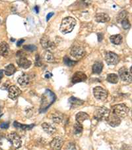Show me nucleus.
<instances>
[{
    "instance_id": "nucleus-28",
    "label": "nucleus",
    "mask_w": 132,
    "mask_h": 150,
    "mask_svg": "<svg viewBox=\"0 0 132 150\" xmlns=\"http://www.w3.org/2000/svg\"><path fill=\"white\" fill-rule=\"evenodd\" d=\"M107 81L110 83H112V84H116L118 83V76L116 74H114V73H111V74H108L107 75Z\"/></svg>"
},
{
    "instance_id": "nucleus-27",
    "label": "nucleus",
    "mask_w": 132,
    "mask_h": 150,
    "mask_svg": "<svg viewBox=\"0 0 132 150\" xmlns=\"http://www.w3.org/2000/svg\"><path fill=\"white\" fill-rule=\"evenodd\" d=\"M17 69L15 68V67L14 66V64H9V65H7L6 69H5V74H6L7 76H11V75L13 74L15 72H16Z\"/></svg>"
},
{
    "instance_id": "nucleus-13",
    "label": "nucleus",
    "mask_w": 132,
    "mask_h": 150,
    "mask_svg": "<svg viewBox=\"0 0 132 150\" xmlns=\"http://www.w3.org/2000/svg\"><path fill=\"white\" fill-rule=\"evenodd\" d=\"M87 79V75L83 73V72L78 71L75 73L73 76H72L71 81L73 84L78 83V82H81L85 81H86Z\"/></svg>"
},
{
    "instance_id": "nucleus-18",
    "label": "nucleus",
    "mask_w": 132,
    "mask_h": 150,
    "mask_svg": "<svg viewBox=\"0 0 132 150\" xmlns=\"http://www.w3.org/2000/svg\"><path fill=\"white\" fill-rule=\"evenodd\" d=\"M17 63H18L19 66L20 67H22L24 69H29L30 67L31 66L32 64V62L30 61V60H28L24 57H22V58L20 59L18 61H17Z\"/></svg>"
},
{
    "instance_id": "nucleus-16",
    "label": "nucleus",
    "mask_w": 132,
    "mask_h": 150,
    "mask_svg": "<svg viewBox=\"0 0 132 150\" xmlns=\"http://www.w3.org/2000/svg\"><path fill=\"white\" fill-rule=\"evenodd\" d=\"M95 21L98 23H106L110 21V17L105 13H98L95 16Z\"/></svg>"
},
{
    "instance_id": "nucleus-21",
    "label": "nucleus",
    "mask_w": 132,
    "mask_h": 150,
    "mask_svg": "<svg viewBox=\"0 0 132 150\" xmlns=\"http://www.w3.org/2000/svg\"><path fill=\"white\" fill-rule=\"evenodd\" d=\"M13 126L15 127H16L17 129H22V130H29V129H32V127H34V124H31V125L21 124L17 122H14Z\"/></svg>"
},
{
    "instance_id": "nucleus-31",
    "label": "nucleus",
    "mask_w": 132,
    "mask_h": 150,
    "mask_svg": "<svg viewBox=\"0 0 132 150\" xmlns=\"http://www.w3.org/2000/svg\"><path fill=\"white\" fill-rule=\"evenodd\" d=\"M64 63L66 64L67 66H68V67H73V66L75 65V64H77V62L76 61H72V60H71L68 57H64Z\"/></svg>"
},
{
    "instance_id": "nucleus-38",
    "label": "nucleus",
    "mask_w": 132,
    "mask_h": 150,
    "mask_svg": "<svg viewBox=\"0 0 132 150\" xmlns=\"http://www.w3.org/2000/svg\"><path fill=\"white\" fill-rule=\"evenodd\" d=\"M24 42V40L23 39H19L18 41H17V45L18 46V47H20L21 45L23 43V42Z\"/></svg>"
},
{
    "instance_id": "nucleus-37",
    "label": "nucleus",
    "mask_w": 132,
    "mask_h": 150,
    "mask_svg": "<svg viewBox=\"0 0 132 150\" xmlns=\"http://www.w3.org/2000/svg\"><path fill=\"white\" fill-rule=\"evenodd\" d=\"M44 76H45L46 79H50L52 76V74L51 73V72H50L49 71H48V72H46V74H45V75H44Z\"/></svg>"
},
{
    "instance_id": "nucleus-36",
    "label": "nucleus",
    "mask_w": 132,
    "mask_h": 150,
    "mask_svg": "<svg viewBox=\"0 0 132 150\" xmlns=\"http://www.w3.org/2000/svg\"><path fill=\"white\" fill-rule=\"evenodd\" d=\"M54 15V13H53V12H50V13H49L48 15H47L46 16V21H48L51 18V17L53 16Z\"/></svg>"
},
{
    "instance_id": "nucleus-17",
    "label": "nucleus",
    "mask_w": 132,
    "mask_h": 150,
    "mask_svg": "<svg viewBox=\"0 0 132 150\" xmlns=\"http://www.w3.org/2000/svg\"><path fill=\"white\" fill-rule=\"evenodd\" d=\"M9 53V47L6 42H2L0 44V54L3 57H7Z\"/></svg>"
},
{
    "instance_id": "nucleus-25",
    "label": "nucleus",
    "mask_w": 132,
    "mask_h": 150,
    "mask_svg": "<svg viewBox=\"0 0 132 150\" xmlns=\"http://www.w3.org/2000/svg\"><path fill=\"white\" fill-rule=\"evenodd\" d=\"M42 59L48 62H53L55 61L53 54L50 51H46L42 54Z\"/></svg>"
},
{
    "instance_id": "nucleus-12",
    "label": "nucleus",
    "mask_w": 132,
    "mask_h": 150,
    "mask_svg": "<svg viewBox=\"0 0 132 150\" xmlns=\"http://www.w3.org/2000/svg\"><path fill=\"white\" fill-rule=\"evenodd\" d=\"M64 139L60 137H56L51 141L50 147L52 149L54 150H59L64 145Z\"/></svg>"
},
{
    "instance_id": "nucleus-19",
    "label": "nucleus",
    "mask_w": 132,
    "mask_h": 150,
    "mask_svg": "<svg viewBox=\"0 0 132 150\" xmlns=\"http://www.w3.org/2000/svg\"><path fill=\"white\" fill-rule=\"evenodd\" d=\"M89 118V116L85 112H80L76 115V121L79 124H82L84 121L87 120Z\"/></svg>"
},
{
    "instance_id": "nucleus-41",
    "label": "nucleus",
    "mask_w": 132,
    "mask_h": 150,
    "mask_svg": "<svg viewBox=\"0 0 132 150\" xmlns=\"http://www.w3.org/2000/svg\"><path fill=\"white\" fill-rule=\"evenodd\" d=\"M35 10H36V13H38V7H37V6H36L35 7Z\"/></svg>"
},
{
    "instance_id": "nucleus-42",
    "label": "nucleus",
    "mask_w": 132,
    "mask_h": 150,
    "mask_svg": "<svg viewBox=\"0 0 132 150\" xmlns=\"http://www.w3.org/2000/svg\"><path fill=\"white\" fill-rule=\"evenodd\" d=\"M1 106H0V113H1Z\"/></svg>"
},
{
    "instance_id": "nucleus-40",
    "label": "nucleus",
    "mask_w": 132,
    "mask_h": 150,
    "mask_svg": "<svg viewBox=\"0 0 132 150\" xmlns=\"http://www.w3.org/2000/svg\"><path fill=\"white\" fill-rule=\"evenodd\" d=\"M3 76V70H0V80L2 79Z\"/></svg>"
},
{
    "instance_id": "nucleus-6",
    "label": "nucleus",
    "mask_w": 132,
    "mask_h": 150,
    "mask_svg": "<svg viewBox=\"0 0 132 150\" xmlns=\"http://www.w3.org/2000/svg\"><path fill=\"white\" fill-rule=\"evenodd\" d=\"M7 139L15 148H19L21 146L22 142L20 136L16 132H11L7 136Z\"/></svg>"
},
{
    "instance_id": "nucleus-15",
    "label": "nucleus",
    "mask_w": 132,
    "mask_h": 150,
    "mask_svg": "<svg viewBox=\"0 0 132 150\" xmlns=\"http://www.w3.org/2000/svg\"><path fill=\"white\" fill-rule=\"evenodd\" d=\"M42 127L43 128L44 131L46 132V133L49 135L54 134L56 133V128L55 127V126L49 123H46V122H44V123L42 124Z\"/></svg>"
},
{
    "instance_id": "nucleus-14",
    "label": "nucleus",
    "mask_w": 132,
    "mask_h": 150,
    "mask_svg": "<svg viewBox=\"0 0 132 150\" xmlns=\"http://www.w3.org/2000/svg\"><path fill=\"white\" fill-rule=\"evenodd\" d=\"M41 44L42 47L44 49H50L53 48L54 46V43L52 42L49 37L44 35L41 39Z\"/></svg>"
},
{
    "instance_id": "nucleus-34",
    "label": "nucleus",
    "mask_w": 132,
    "mask_h": 150,
    "mask_svg": "<svg viewBox=\"0 0 132 150\" xmlns=\"http://www.w3.org/2000/svg\"><path fill=\"white\" fill-rule=\"evenodd\" d=\"M41 59L40 57L39 54H36V59H35V65L36 67H41L42 66V62H41Z\"/></svg>"
},
{
    "instance_id": "nucleus-23",
    "label": "nucleus",
    "mask_w": 132,
    "mask_h": 150,
    "mask_svg": "<svg viewBox=\"0 0 132 150\" xmlns=\"http://www.w3.org/2000/svg\"><path fill=\"white\" fill-rule=\"evenodd\" d=\"M103 69V64L102 62L96 61L93 65V72L94 74H100L101 73Z\"/></svg>"
},
{
    "instance_id": "nucleus-43",
    "label": "nucleus",
    "mask_w": 132,
    "mask_h": 150,
    "mask_svg": "<svg viewBox=\"0 0 132 150\" xmlns=\"http://www.w3.org/2000/svg\"><path fill=\"white\" fill-rule=\"evenodd\" d=\"M0 150H2V149H1V148H0Z\"/></svg>"
},
{
    "instance_id": "nucleus-3",
    "label": "nucleus",
    "mask_w": 132,
    "mask_h": 150,
    "mask_svg": "<svg viewBox=\"0 0 132 150\" xmlns=\"http://www.w3.org/2000/svg\"><path fill=\"white\" fill-rule=\"evenodd\" d=\"M55 100V95L53 92L49 90H47L45 93L44 94L42 98L41 110H44L47 108H48L50 105L53 103Z\"/></svg>"
},
{
    "instance_id": "nucleus-8",
    "label": "nucleus",
    "mask_w": 132,
    "mask_h": 150,
    "mask_svg": "<svg viewBox=\"0 0 132 150\" xmlns=\"http://www.w3.org/2000/svg\"><path fill=\"white\" fill-rule=\"evenodd\" d=\"M85 50L83 47L80 46H75L71 49L70 54L73 58L76 59H80L85 55Z\"/></svg>"
},
{
    "instance_id": "nucleus-1",
    "label": "nucleus",
    "mask_w": 132,
    "mask_h": 150,
    "mask_svg": "<svg viewBox=\"0 0 132 150\" xmlns=\"http://www.w3.org/2000/svg\"><path fill=\"white\" fill-rule=\"evenodd\" d=\"M76 25V20L72 17H67L62 20L60 25V31L62 33H69Z\"/></svg>"
},
{
    "instance_id": "nucleus-29",
    "label": "nucleus",
    "mask_w": 132,
    "mask_h": 150,
    "mask_svg": "<svg viewBox=\"0 0 132 150\" xmlns=\"http://www.w3.org/2000/svg\"><path fill=\"white\" fill-rule=\"evenodd\" d=\"M83 126L82 124H79L77 122V123L74 125L73 126V132L76 135H79L82 133L83 132Z\"/></svg>"
},
{
    "instance_id": "nucleus-32",
    "label": "nucleus",
    "mask_w": 132,
    "mask_h": 150,
    "mask_svg": "<svg viewBox=\"0 0 132 150\" xmlns=\"http://www.w3.org/2000/svg\"><path fill=\"white\" fill-rule=\"evenodd\" d=\"M23 49L29 52H34L37 50V47L34 45H27L23 47Z\"/></svg>"
},
{
    "instance_id": "nucleus-33",
    "label": "nucleus",
    "mask_w": 132,
    "mask_h": 150,
    "mask_svg": "<svg viewBox=\"0 0 132 150\" xmlns=\"http://www.w3.org/2000/svg\"><path fill=\"white\" fill-rule=\"evenodd\" d=\"M121 24H122V27L124 29L127 30V29H130L131 24H130V23H129L128 19H126L123 20V21H122Z\"/></svg>"
},
{
    "instance_id": "nucleus-35",
    "label": "nucleus",
    "mask_w": 132,
    "mask_h": 150,
    "mask_svg": "<svg viewBox=\"0 0 132 150\" xmlns=\"http://www.w3.org/2000/svg\"><path fill=\"white\" fill-rule=\"evenodd\" d=\"M9 126V122H3V123H2L0 124V127H1V129H7Z\"/></svg>"
},
{
    "instance_id": "nucleus-7",
    "label": "nucleus",
    "mask_w": 132,
    "mask_h": 150,
    "mask_svg": "<svg viewBox=\"0 0 132 150\" xmlns=\"http://www.w3.org/2000/svg\"><path fill=\"white\" fill-rule=\"evenodd\" d=\"M131 69L128 70L126 67H122V68L119 70L118 73L119 76L120 77V79L122 80L123 81L128 82L129 83H130L131 82Z\"/></svg>"
},
{
    "instance_id": "nucleus-26",
    "label": "nucleus",
    "mask_w": 132,
    "mask_h": 150,
    "mask_svg": "<svg viewBox=\"0 0 132 150\" xmlns=\"http://www.w3.org/2000/svg\"><path fill=\"white\" fill-rule=\"evenodd\" d=\"M69 102L72 106L74 107L81 106V105H83L85 103V102L83 100H82L79 99L74 96H71V98L69 99Z\"/></svg>"
},
{
    "instance_id": "nucleus-9",
    "label": "nucleus",
    "mask_w": 132,
    "mask_h": 150,
    "mask_svg": "<svg viewBox=\"0 0 132 150\" xmlns=\"http://www.w3.org/2000/svg\"><path fill=\"white\" fill-rule=\"evenodd\" d=\"M105 60L107 64L114 65V64H118L119 62V57L118 54L113 52H108L105 54Z\"/></svg>"
},
{
    "instance_id": "nucleus-24",
    "label": "nucleus",
    "mask_w": 132,
    "mask_h": 150,
    "mask_svg": "<svg viewBox=\"0 0 132 150\" xmlns=\"http://www.w3.org/2000/svg\"><path fill=\"white\" fill-rule=\"evenodd\" d=\"M30 82L29 76L26 74H23L18 79V83L22 86H26Z\"/></svg>"
},
{
    "instance_id": "nucleus-2",
    "label": "nucleus",
    "mask_w": 132,
    "mask_h": 150,
    "mask_svg": "<svg viewBox=\"0 0 132 150\" xmlns=\"http://www.w3.org/2000/svg\"><path fill=\"white\" fill-rule=\"evenodd\" d=\"M112 113L115 114L119 117H125L128 116L129 112V109L128 106L124 104H116L112 106Z\"/></svg>"
},
{
    "instance_id": "nucleus-4",
    "label": "nucleus",
    "mask_w": 132,
    "mask_h": 150,
    "mask_svg": "<svg viewBox=\"0 0 132 150\" xmlns=\"http://www.w3.org/2000/svg\"><path fill=\"white\" fill-rule=\"evenodd\" d=\"M110 110L106 107H101L96 110L94 112V118L97 120H106L107 117H108Z\"/></svg>"
},
{
    "instance_id": "nucleus-11",
    "label": "nucleus",
    "mask_w": 132,
    "mask_h": 150,
    "mask_svg": "<svg viewBox=\"0 0 132 150\" xmlns=\"http://www.w3.org/2000/svg\"><path fill=\"white\" fill-rule=\"evenodd\" d=\"M8 92L9 98L12 100H16L20 96V94H21V90H20L17 86H15V85L9 86Z\"/></svg>"
},
{
    "instance_id": "nucleus-39",
    "label": "nucleus",
    "mask_w": 132,
    "mask_h": 150,
    "mask_svg": "<svg viewBox=\"0 0 132 150\" xmlns=\"http://www.w3.org/2000/svg\"><path fill=\"white\" fill-rule=\"evenodd\" d=\"M97 35H98V41L99 42L102 41V40L103 39V33H98L97 34Z\"/></svg>"
},
{
    "instance_id": "nucleus-30",
    "label": "nucleus",
    "mask_w": 132,
    "mask_h": 150,
    "mask_svg": "<svg viewBox=\"0 0 132 150\" xmlns=\"http://www.w3.org/2000/svg\"><path fill=\"white\" fill-rule=\"evenodd\" d=\"M128 12L126 11V10H124V11H121L120 13H119L118 17H117V19H118V21L121 22L122 21H123V20L126 19H128Z\"/></svg>"
},
{
    "instance_id": "nucleus-20",
    "label": "nucleus",
    "mask_w": 132,
    "mask_h": 150,
    "mask_svg": "<svg viewBox=\"0 0 132 150\" xmlns=\"http://www.w3.org/2000/svg\"><path fill=\"white\" fill-rule=\"evenodd\" d=\"M52 120L54 123L56 124H60L64 120L63 114L59 112H54L52 114Z\"/></svg>"
},
{
    "instance_id": "nucleus-22",
    "label": "nucleus",
    "mask_w": 132,
    "mask_h": 150,
    "mask_svg": "<svg viewBox=\"0 0 132 150\" xmlns=\"http://www.w3.org/2000/svg\"><path fill=\"white\" fill-rule=\"evenodd\" d=\"M122 36L119 34L114 35H112L110 37V40L112 43L116 45H120L122 42Z\"/></svg>"
},
{
    "instance_id": "nucleus-5",
    "label": "nucleus",
    "mask_w": 132,
    "mask_h": 150,
    "mask_svg": "<svg viewBox=\"0 0 132 150\" xmlns=\"http://www.w3.org/2000/svg\"><path fill=\"white\" fill-rule=\"evenodd\" d=\"M93 94L95 98L99 100H104L108 97V92L101 86H96L93 88Z\"/></svg>"
},
{
    "instance_id": "nucleus-10",
    "label": "nucleus",
    "mask_w": 132,
    "mask_h": 150,
    "mask_svg": "<svg viewBox=\"0 0 132 150\" xmlns=\"http://www.w3.org/2000/svg\"><path fill=\"white\" fill-rule=\"evenodd\" d=\"M106 121L110 126L112 127H117L121 123V118L118 116H116L115 114L110 112L108 117H107Z\"/></svg>"
}]
</instances>
